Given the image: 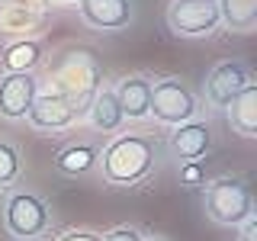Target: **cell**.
Wrapping results in <instances>:
<instances>
[{
	"label": "cell",
	"mask_w": 257,
	"mask_h": 241,
	"mask_svg": "<svg viewBox=\"0 0 257 241\" xmlns=\"http://www.w3.org/2000/svg\"><path fill=\"white\" fill-rule=\"evenodd\" d=\"M199 177H203V174H199V167H196V164H190L187 171H183V180H190V183H196Z\"/></svg>",
	"instance_id": "44dd1931"
},
{
	"label": "cell",
	"mask_w": 257,
	"mask_h": 241,
	"mask_svg": "<svg viewBox=\"0 0 257 241\" xmlns=\"http://www.w3.org/2000/svg\"><path fill=\"white\" fill-rule=\"evenodd\" d=\"M222 23L215 0H174L167 7V26L177 36H209Z\"/></svg>",
	"instance_id": "277c9868"
},
{
	"label": "cell",
	"mask_w": 257,
	"mask_h": 241,
	"mask_svg": "<svg viewBox=\"0 0 257 241\" xmlns=\"http://www.w3.org/2000/svg\"><path fill=\"white\" fill-rule=\"evenodd\" d=\"M148 112H155V119L167 126H183L196 116V96L187 84L180 80H158L151 84V103H148Z\"/></svg>",
	"instance_id": "3957f363"
},
{
	"label": "cell",
	"mask_w": 257,
	"mask_h": 241,
	"mask_svg": "<svg viewBox=\"0 0 257 241\" xmlns=\"http://www.w3.org/2000/svg\"><path fill=\"white\" fill-rule=\"evenodd\" d=\"M100 241H142V235L135 228H112L106 238H100Z\"/></svg>",
	"instance_id": "ac0fdd59"
},
{
	"label": "cell",
	"mask_w": 257,
	"mask_h": 241,
	"mask_svg": "<svg viewBox=\"0 0 257 241\" xmlns=\"http://www.w3.org/2000/svg\"><path fill=\"white\" fill-rule=\"evenodd\" d=\"M228 123L235 132H241L244 139H251V135L257 132V87L247 84L244 90H241L238 96H231L228 103Z\"/></svg>",
	"instance_id": "8fae6325"
},
{
	"label": "cell",
	"mask_w": 257,
	"mask_h": 241,
	"mask_svg": "<svg viewBox=\"0 0 257 241\" xmlns=\"http://www.w3.org/2000/svg\"><path fill=\"white\" fill-rule=\"evenodd\" d=\"M80 16L96 29H122L132 20V0H80Z\"/></svg>",
	"instance_id": "9c48e42d"
},
{
	"label": "cell",
	"mask_w": 257,
	"mask_h": 241,
	"mask_svg": "<svg viewBox=\"0 0 257 241\" xmlns=\"http://www.w3.org/2000/svg\"><path fill=\"white\" fill-rule=\"evenodd\" d=\"M155 167V142L145 135H119L103 151V177L109 183H139Z\"/></svg>",
	"instance_id": "6da1fadb"
},
{
	"label": "cell",
	"mask_w": 257,
	"mask_h": 241,
	"mask_svg": "<svg viewBox=\"0 0 257 241\" xmlns=\"http://www.w3.org/2000/svg\"><path fill=\"white\" fill-rule=\"evenodd\" d=\"M241 241H257V222H254V215H251V219H244V228H241Z\"/></svg>",
	"instance_id": "d6986e66"
},
{
	"label": "cell",
	"mask_w": 257,
	"mask_h": 241,
	"mask_svg": "<svg viewBox=\"0 0 257 241\" xmlns=\"http://www.w3.org/2000/svg\"><path fill=\"white\" fill-rule=\"evenodd\" d=\"M16 177H20V155H16L13 145L0 142V187L13 183Z\"/></svg>",
	"instance_id": "e0dca14e"
},
{
	"label": "cell",
	"mask_w": 257,
	"mask_h": 241,
	"mask_svg": "<svg viewBox=\"0 0 257 241\" xmlns=\"http://www.w3.org/2000/svg\"><path fill=\"white\" fill-rule=\"evenodd\" d=\"M90 119L96 129H103V132H112V129L122 126V109H119L116 103V93L112 90H100L93 96V106H90Z\"/></svg>",
	"instance_id": "9a60e30c"
},
{
	"label": "cell",
	"mask_w": 257,
	"mask_h": 241,
	"mask_svg": "<svg viewBox=\"0 0 257 241\" xmlns=\"http://www.w3.org/2000/svg\"><path fill=\"white\" fill-rule=\"evenodd\" d=\"M55 4H68V0H55Z\"/></svg>",
	"instance_id": "7402d4cb"
},
{
	"label": "cell",
	"mask_w": 257,
	"mask_h": 241,
	"mask_svg": "<svg viewBox=\"0 0 257 241\" xmlns=\"http://www.w3.org/2000/svg\"><path fill=\"white\" fill-rule=\"evenodd\" d=\"M251 84V74L241 61H222L219 68H212V74L206 77V96L215 106H225L231 96H238L244 87Z\"/></svg>",
	"instance_id": "8992f818"
},
{
	"label": "cell",
	"mask_w": 257,
	"mask_h": 241,
	"mask_svg": "<svg viewBox=\"0 0 257 241\" xmlns=\"http://www.w3.org/2000/svg\"><path fill=\"white\" fill-rule=\"evenodd\" d=\"M209 145H212V129L206 123H183V126H177V132L171 135L174 155L183 158V161L203 158L209 151Z\"/></svg>",
	"instance_id": "30bf717a"
},
{
	"label": "cell",
	"mask_w": 257,
	"mask_h": 241,
	"mask_svg": "<svg viewBox=\"0 0 257 241\" xmlns=\"http://www.w3.org/2000/svg\"><path fill=\"white\" fill-rule=\"evenodd\" d=\"M45 225H48V209L39 196H32V193H13L7 199V228L13 235L32 238L39 231H45Z\"/></svg>",
	"instance_id": "5b68a950"
},
{
	"label": "cell",
	"mask_w": 257,
	"mask_h": 241,
	"mask_svg": "<svg viewBox=\"0 0 257 241\" xmlns=\"http://www.w3.org/2000/svg\"><path fill=\"white\" fill-rule=\"evenodd\" d=\"M58 241H100L96 235H90V231H71V235H64Z\"/></svg>",
	"instance_id": "ffe728a7"
},
{
	"label": "cell",
	"mask_w": 257,
	"mask_h": 241,
	"mask_svg": "<svg viewBox=\"0 0 257 241\" xmlns=\"http://www.w3.org/2000/svg\"><path fill=\"white\" fill-rule=\"evenodd\" d=\"M96 158L100 155H96V148H90V145H68V148H61L55 155V167L61 174H87L96 164Z\"/></svg>",
	"instance_id": "4fadbf2b"
},
{
	"label": "cell",
	"mask_w": 257,
	"mask_h": 241,
	"mask_svg": "<svg viewBox=\"0 0 257 241\" xmlns=\"http://www.w3.org/2000/svg\"><path fill=\"white\" fill-rule=\"evenodd\" d=\"M219 4V16L231 29L247 32L257 23V0H215Z\"/></svg>",
	"instance_id": "5bb4252c"
},
{
	"label": "cell",
	"mask_w": 257,
	"mask_h": 241,
	"mask_svg": "<svg viewBox=\"0 0 257 241\" xmlns=\"http://www.w3.org/2000/svg\"><path fill=\"white\" fill-rule=\"evenodd\" d=\"M29 123L39 126V129H64L71 119L77 116V106L71 100H64L58 93H45V96H36L29 106Z\"/></svg>",
	"instance_id": "ba28073f"
},
{
	"label": "cell",
	"mask_w": 257,
	"mask_h": 241,
	"mask_svg": "<svg viewBox=\"0 0 257 241\" xmlns=\"http://www.w3.org/2000/svg\"><path fill=\"white\" fill-rule=\"evenodd\" d=\"M36 100V77L32 74H7L0 77V116L26 119Z\"/></svg>",
	"instance_id": "52a82bcc"
},
{
	"label": "cell",
	"mask_w": 257,
	"mask_h": 241,
	"mask_svg": "<svg viewBox=\"0 0 257 241\" xmlns=\"http://www.w3.org/2000/svg\"><path fill=\"white\" fill-rule=\"evenodd\" d=\"M206 212L219 225H238V222L251 219V212H254L251 190L241 180H231V177L212 180L206 190Z\"/></svg>",
	"instance_id": "7a4b0ae2"
},
{
	"label": "cell",
	"mask_w": 257,
	"mask_h": 241,
	"mask_svg": "<svg viewBox=\"0 0 257 241\" xmlns=\"http://www.w3.org/2000/svg\"><path fill=\"white\" fill-rule=\"evenodd\" d=\"M39 45L36 42H16L4 52V68L10 71V74H29L32 64H39Z\"/></svg>",
	"instance_id": "2e32d148"
},
{
	"label": "cell",
	"mask_w": 257,
	"mask_h": 241,
	"mask_svg": "<svg viewBox=\"0 0 257 241\" xmlns=\"http://www.w3.org/2000/svg\"><path fill=\"white\" fill-rule=\"evenodd\" d=\"M116 103L122 109V116L128 119H142L148 116V103H151V80L145 77H128L119 84L116 90Z\"/></svg>",
	"instance_id": "7c38bea8"
}]
</instances>
